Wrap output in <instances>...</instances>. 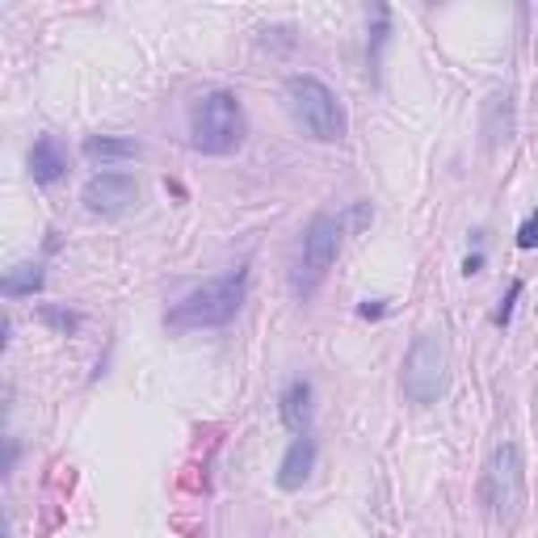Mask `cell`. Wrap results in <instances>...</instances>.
Instances as JSON below:
<instances>
[{"label":"cell","instance_id":"5","mask_svg":"<svg viewBox=\"0 0 538 538\" xmlns=\"http://www.w3.org/2000/svg\"><path fill=\"white\" fill-rule=\"evenodd\" d=\"M480 497L492 513V522L500 525H513L522 517V505H525V463H522V450L513 442H500L492 455H488V467H483V480H480Z\"/></svg>","mask_w":538,"mask_h":538},{"label":"cell","instance_id":"17","mask_svg":"<svg viewBox=\"0 0 538 538\" xmlns=\"http://www.w3.org/2000/svg\"><path fill=\"white\" fill-rule=\"evenodd\" d=\"M383 312H387L383 303H362V307H358V316H362V320H374V316H383Z\"/></svg>","mask_w":538,"mask_h":538},{"label":"cell","instance_id":"4","mask_svg":"<svg viewBox=\"0 0 538 538\" xmlns=\"http://www.w3.org/2000/svg\"><path fill=\"white\" fill-rule=\"evenodd\" d=\"M446 379H450V346H446L442 332H421L408 354H404V371H400V387L404 400L425 408L438 404L446 396Z\"/></svg>","mask_w":538,"mask_h":538},{"label":"cell","instance_id":"1","mask_svg":"<svg viewBox=\"0 0 538 538\" xmlns=\"http://www.w3.org/2000/svg\"><path fill=\"white\" fill-rule=\"evenodd\" d=\"M249 299V269H232L193 286L181 295L177 303L165 312V329L173 332H202V329H223L240 316V307Z\"/></svg>","mask_w":538,"mask_h":538},{"label":"cell","instance_id":"2","mask_svg":"<svg viewBox=\"0 0 538 538\" xmlns=\"http://www.w3.org/2000/svg\"><path fill=\"white\" fill-rule=\"evenodd\" d=\"M244 106L240 97L227 93V89H215V93H202L190 110V143L193 152L202 156H232L240 143H244Z\"/></svg>","mask_w":538,"mask_h":538},{"label":"cell","instance_id":"16","mask_svg":"<svg viewBox=\"0 0 538 538\" xmlns=\"http://www.w3.org/2000/svg\"><path fill=\"white\" fill-rule=\"evenodd\" d=\"M480 269H483V252H471V257H467V261H463V274H480Z\"/></svg>","mask_w":538,"mask_h":538},{"label":"cell","instance_id":"9","mask_svg":"<svg viewBox=\"0 0 538 538\" xmlns=\"http://www.w3.org/2000/svg\"><path fill=\"white\" fill-rule=\"evenodd\" d=\"M30 165V177L38 181V185H51L68 173V148H64V139L59 135H38L34 139V148L26 156Z\"/></svg>","mask_w":538,"mask_h":538},{"label":"cell","instance_id":"13","mask_svg":"<svg viewBox=\"0 0 538 538\" xmlns=\"http://www.w3.org/2000/svg\"><path fill=\"white\" fill-rule=\"evenodd\" d=\"M42 320H47V324H56L59 332H76V329H81V316H76V312H64V307H42Z\"/></svg>","mask_w":538,"mask_h":538},{"label":"cell","instance_id":"8","mask_svg":"<svg viewBox=\"0 0 538 538\" xmlns=\"http://www.w3.org/2000/svg\"><path fill=\"white\" fill-rule=\"evenodd\" d=\"M316 455H320V446H316L312 433L295 438L290 450L282 455V467H278V488H282V492H299V488L307 483V475L316 471Z\"/></svg>","mask_w":538,"mask_h":538},{"label":"cell","instance_id":"7","mask_svg":"<svg viewBox=\"0 0 538 538\" xmlns=\"http://www.w3.org/2000/svg\"><path fill=\"white\" fill-rule=\"evenodd\" d=\"M81 202L89 215H101V219H114L139 202V185L131 173H97V177L84 181Z\"/></svg>","mask_w":538,"mask_h":538},{"label":"cell","instance_id":"6","mask_svg":"<svg viewBox=\"0 0 538 538\" xmlns=\"http://www.w3.org/2000/svg\"><path fill=\"white\" fill-rule=\"evenodd\" d=\"M337 252H341V223L332 219V215H316L303 232L299 261L290 269V290H295L299 299L316 295V286L329 278L332 261H337Z\"/></svg>","mask_w":538,"mask_h":538},{"label":"cell","instance_id":"15","mask_svg":"<svg viewBox=\"0 0 538 538\" xmlns=\"http://www.w3.org/2000/svg\"><path fill=\"white\" fill-rule=\"evenodd\" d=\"M517 249H538V210H530V219L517 227Z\"/></svg>","mask_w":538,"mask_h":538},{"label":"cell","instance_id":"3","mask_svg":"<svg viewBox=\"0 0 538 538\" xmlns=\"http://www.w3.org/2000/svg\"><path fill=\"white\" fill-rule=\"evenodd\" d=\"M282 97H286V110L295 118L299 131L316 139V143H337V139H346V110H341V101L332 93L329 84L320 81V76H290L282 84Z\"/></svg>","mask_w":538,"mask_h":538},{"label":"cell","instance_id":"12","mask_svg":"<svg viewBox=\"0 0 538 538\" xmlns=\"http://www.w3.org/2000/svg\"><path fill=\"white\" fill-rule=\"evenodd\" d=\"M0 290H4V299H26V295L42 290V269L38 265H13L0 282Z\"/></svg>","mask_w":538,"mask_h":538},{"label":"cell","instance_id":"11","mask_svg":"<svg viewBox=\"0 0 538 538\" xmlns=\"http://www.w3.org/2000/svg\"><path fill=\"white\" fill-rule=\"evenodd\" d=\"M84 156H89V160H101V165H110V160H135L139 143L114 139V135H93V139H84Z\"/></svg>","mask_w":538,"mask_h":538},{"label":"cell","instance_id":"10","mask_svg":"<svg viewBox=\"0 0 538 538\" xmlns=\"http://www.w3.org/2000/svg\"><path fill=\"white\" fill-rule=\"evenodd\" d=\"M312 400H316V391H312L307 379H295V383H286V391H282V425H286L290 433H299V438L312 429V413H316Z\"/></svg>","mask_w":538,"mask_h":538},{"label":"cell","instance_id":"14","mask_svg":"<svg viewBox=\"0 0 538 538\" xmlns=\"http://www.w3.org/2000/svg\"><path fill=\"white\" fill-rule=\"evenodd\" d=\"M517 299H522V282H513V286H509V295L500 299L497 316H492V324H497V329H505V324H509V320H513V303H517Z\"/></svg>","mask_w":538,"mask_h":538}]
</instances>
